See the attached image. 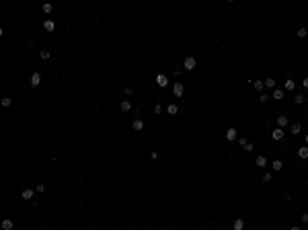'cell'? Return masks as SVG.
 I'll return each mask as SVG.
<instances>
[{"label":"cell","mask_w":308,"mask_h":230,"mask_svg":"<svg viewBox=\"0 0 308 230\" xmlns=\"http://www.w3.org/2000/svg\"><path fill=\"white\" fill-rule=\"evenodd\" d=\"M195 66H197V62H195L193 56H187V58H185V62H183V68H185V70H193Z\"/></svg>","instance_id":"cell-1"},{"label":"cell","mask_w":308,"mask_h":230,"mask_svg":"<svg viewBox=\"0 0 308 230\" xmlns=\"http://www.w3.org/2000/svg\"><path fill=\"white\" fill-rule=\"evenodd\" d=\"M236 138H238V132H236L234 127H228V129H226V140H228V142H234Z\"/></svg>","instance_id":"cell-2"},{"label":"cell","mask_w":308,"mask_h":230,"mask_svg":"<svg viewBox=\"0 0 308 230\" xmlns=\"http://www.w3.org/2000/svg\"><path fill=\"white\" fill-rule=\"evenodd\" d=\"M156 84H158L160 88H164V86H167V84H169V78H167V74H158V76H156Z\"/></svg>","instance_id":"cell-3"},{"label":"cell","mask_w":308,"mask_h":230,"mask_svg":"<svg viewBox=\"0 0 308 230\" xmlns=\"http://www.w3.org/2000/svg\"><path fill=\"white\" fill-rule=\"evenodd\" d=\"M271 138H273V140H275V142H279V140H283V129H281V127H277V129H273V132H271Z\"/></svg>","instance_id":"cell-4"},{"label":"cell","mask_w":308,"mask_h":230,"mask_svg":"<svg viewBox=\"0 0 308 230\" xmlns=\"http://www.w3.org/2000/svg\"><path fill=\"white\" fill-rule=\"evenodd\" d=\"M183 90H185V88H183V84H181V82H177V84L173 86V95H175V97H181V95H183Z\"/></svg>","instance_id":"cell-5"},{"label":"cell","mask_w":308,"mask_h":230,"mask_svg":"<svg viewBox=\"0 0 308 230\" xmlns=\"http://www.w3.org/2000/svg\"><path fill=\"white\" fill-rule=\"evenodd\" d=\"M33 195H35V189H25V191L21 193V197H23V199H27V201H29V199H33Z\"/></svg>","instance_id":"cell-6"},{"label":"cell","mask_w":308,"mask_h":230,"mask_svg":"<svg viewBox=\"0 0 308 230\" xmlns=\"http://www.w3.org/2000/svg\"><path fill=\"white\" fill-rule=\"evenodd\" d=\"M39 84H41V74L35 72V74L31 76V86H39Z\"/></svg>","instance_id":"cell-7"},{"label":"cell","mask_w":308,"mask_h":230,"mask_svg":"<svg viewBox=\"0 0 308 230\" xmlns=\"http://www.w3.org/2000/svg\"><path fill=\"white\" fill-rule=\"evenodd\" d=\"M232 228H234V230H243V228H245L243 218H236V220H234V224H232Z\"/></svg>","instance_id":"cell-8"},{"label":"cell","mask_w":308,"mask_h":230,"mask_svg":"<svg viewBox=\"0 0 308 230\" xmlns=\"http://www.w3.org/2000/svg\"><path fill=\"white\" fill-rule=\"evenodd\" d=\"M43 27H45V31H54V29H56V23L47 19V21H43Z\"/></svg>","instance_id":"cell-9"},{"label":"cell","mask_w":308,"mask_h":230,"mask_svg":"<svg viewBox=\"0 0 308 230\" xmlns=\"http://www.w3.org/2000/svg\"><path fill=\"white\" fill-rule=\"evenodd\" d=\"M255 165H257L259 169H263V167L267 165V158H265V156H257V160H255Z\"/></svg>","instance_id":"cell-10"},{"label":"cell","mask_w":308,"mask_h":230,"mask_svg":"<svg viewBox=\"0 0 308 230\" xmlns=\"http://www.w3.org/2000/svg\"><path fill=\"white\" fill-rule=\"evenodd\" d=\"M132 125H134V129H136V132H142V129H144V121H142V119H134V123H132Z\"/></svg>","instance_id":"cell-11"},{"label":"cell","mask_w":308,"mask_h":230,"mask_svg":"<svg viewBox=\"0 0 308 230\" xmlns=\"http://www.w3.org/2000/svg\"><path fill=\"white\" fill-rule=\"evenodd\" d=\"M283 86H286V90H294L296 88V82L292 80V78H288L286 82H283Z\"/></svg>","instance_id":"cell-12"},{"label":"cell","mask_w":308,"mask_h":230,"mask_svg":"<svg viewBox=\"0 0 308 230\" xmlns=\"http://www.w3.org/2000/svg\"><path fill=\"white\" fill-rule=\"evenodd\" d=\"M298 156H300L302 160H306V158H308V146H304V148H300V150H298Z\"/></svg>","instance_id":"cell-13"},{"label":"cell","mask_w":308,"mask_h":230,"mask_svg":"<svg viewBox=\"0 0 308 230\" xmlns=\"http://www.w3.org/2000/svg\"><path fill=\"white\" fill-rule=\"evenodd\" d=\"M273 99H275V101L283 99V90H281V88H273Z\"/></svg>","instance_id":"cell-14"},{"label":"cell","mask_w":308,"mask_h":230,"mask_svg":"<svg viewBox=\"0 0 308 230\" xmlns=\"http://www.w3.org/2000/svg\"><path fill=\"white\" fill-rule=\"evenodd\" d=\"M288 123V117H286V115H279V117H277V125L283 129V125H286Z\"/></svg>","instance_id":"cell-15"},{"label":"cell","mask_w":308,"mask_h":230,"mask_svg":"<svg viewBox=\"0 0 308 230\" xmlns=\"http://www.w3.org/2000/svg\"><path fill=\"white\" fill-rule=\"evenodd\" d=\"M167 111H169V113H171V115H177V113H179V107H177V105H175V103H171V105H169V107H167Z\"/></svg>","instance_id":"cell-16"},{"label":"cell","mask_w":308,"mask_h":230,"mask_svg":"<svg viewBox=\"0 0 308 230\" xmlns=\"http://www.w3.org/2000/svg\"><path fill=\"white\" fill-rule=\"evenodd\" d=\"M253 86H255L257 90H263V88H265V80H255Z\"/></svg>","instance_id":"cell-17"},{"label":"cell","mask_w":308,"mask_h":230,"mask_svg":"<svg viewBox=\"0 0 308 230\" xmlns=\"http://www.w3.org/2000/svg\"><path fill=\"white\" fill-rule=\"evenodd\" d=\"M271 167H273V171H281V169H283V163H281V160H273Z\"/></svg>","instance_id":"cell-18"},{"label":"cell","mask_w":308,"mask_h":230,"mask_svg":"<svg viewBox=\"0 0 308 230\" xmlns=\"http://www.w3.org/2000/svg\"><path fill=\"white\" fill-rule=\"evenodd\" d=\"M2 228H4V230H12V220H8V218L2 220Z\"/></svg>","instance_id":"cell-19"},{"label":"cell","mask_w":308,"mask_h":230,"mask_svg":"<svg viewBox=\"0 0 308 230\" xmlns=\"http://www.w3.org/2000/svg\"><path fill=\"white\" fill-rule=\"evenodd\" d=\"M121 111H132V103L130 101H121Z\"/></svg>","instance_id":"cell-20"},{"label":"cell","mask_w":308,"mask_h":230,"mask_svg":"<svg viewBox=\"0 0 308 230\" xmlns=\"http://www.w3.org/2000/svg\"><path fill=\"white\" fill-rule=\"evenodd\" d=\"M296 35H298V37H306V35H308V31H306V27H300Z\"/></svg>","instance_id":"cell-21"},{"label":"cell","mask_w":308,"mask_h":230,"mask_svg":"<svg viewBox=\"0 0 308 230\" xmlns=\"http://www.w3.org/2000/svg\"><path fill=\"white\" fill-rule=\"evenodd\" d=\"M39 56H41V60H47V58H50V50H41Z\"/></svg>","instance_id":"cell-22"},{"label":"cell","mask_w":308,"mask_h":230,"mask_svg":"<svg viewBox=\"0 0 308 230\" xmlns=\"http://www.w3.org/2000/svg\"><path fill=\"white\" fill-rule=\"evenodd\" d=\"M265 86H269V88H275V80H273V78H267V80H265Z\"/></svg>","instance_id":"cell-23"},{"label":"cell","mask_w":308,"mask_h":230,"mask_svg":"<svg viewBox=\"0 0 308 230\" xmlns=\"http://www.w3.org/2000/svg\"><path fill=\"white\" fill-rule=\"evenodd\" d=\"M41 8H43V12H45V14H47V12H52V4H50V2H45Z\"/></svg>","instance_id":"cell-24"},{"label":"cell","mask_w":308,"mask_h":230,"mask_svg":"<svg viewBox=\"0 0 308 230\" xmlns=\"http://www.w3.org/2000/svg\"><path fill=\"white\" fill-rule=\"evenodd\" d=\"M294 101H296V105H302V103H304V97H302V95H296Z\"/></svg>","instance_id":"cell-25"},{"label":"cell","mask_w":308,"mask_h":230,"mask_svg":"<svg viewBox=\"0 0 308 230\" xmlns=\"http://www.w3.org/2000/svg\"><path fill=\"white\" fill-rule=\"evenodd\" d=\"M300 129H302L300 123H294V125H292V134H300Z\"/></svg>","instance_id":"cell-26"},{"label":"cell","mask_w":308,"mask_h":230,"mask_svg":"<svg viewBox=\"0 0 308 230\" xmlns=\"http://www.w3.org/2000/svg\"><path fill=\"white\" fill-rule=\"evenodd\" d=\"M35 191H37V193H43V191H45V185H43V183H39V185L35 187Z\"/></svg>","instance_id":"cell-27"},{"label":"cell","mask_w":308,"mask_h":230,"mask_svg":"<svg viewBox=\"0 0 308 230\" xmlns=\"http://www.w3.org/2000/svg\"><path fill=\"white\" fill-rule=\"evenodd\" d=\"M10 103H12V101H10L8 97H4V99H2V107H10Z\"/></svg>","instance_id":"cell-28"},{"label":"cell","mask_w":308,"mask_h":230,"mask_svg":"<svg viewBox=\"0 0 308 230\" xmlns=\"http://www.w3.org/2000/svg\"><path fill=\"white\" fill-rule=\"evenodd\" d=\"M245 150H247V152H253V150H255V146H253V144H251V142H249V144H247V146H245Z\"/></svg>","instance_id":"cell-29"},{"label":"cell","mask_w":308,"mask_h":230,"mask_svg":"<svg viewBox=\"0 0 308 230\" xmlns=\"http://www.w3.org/2000/svg\"><path fill=\"white\" fill-rule=\"evenodd\" d=\"M263 181L269 183V181H271V173H265V175H263Z\"/></svg>","instance_id":"cell-30"},{"label":"cell","mask_w":308,"mask_h":230,"mask_svg":"<svg viewBox=\"0 0 308 230\" xmlns=\"http://www.w3.org/2000/svg\"><path fill=\"white\" fill-rule=\"evenodd\" d=\"M267 99H269L267 95H261V97H259V101H261V103H267Z\"/></svg>","instance_id":"cell-31"},{"label":"cell","mask_w":308,"mask_h":230,"mask_svg":"<svg viewBox=\"0 0 308 230\" xmlns=\"http://www.w3.org/2000/svg\"><path fill=\"white\" fill-rule=\"evenodd\" d=\"M302 86H304V88H308V76H306V78L302 80Z\"/></svg>","instance_id":"cell-32"},{"label":"cell","mask_w":308,"mask_h":230,"mask_svg":"<svg viewBox=\"0 0 308 230\" xmlns=\"http://www.w3.org/2000/svg\"><path fill=\"white\" fill-rule=\"evenodd\" d=\"M302 222H306V224H308V214H302Z\"/></svg>","instance_id":"cell-33"},{"label":"cell","mask_w":308,"mask_h":230,"mask_svg":"<svg viewBox=\"0 0 308 230\" xmlns=\"http://www.w3.org/2000/svg\"><path fill=\"white\" fill-rule=\"evenodd\" d=\"M290 230H300V228H298V226H292V228H290Z\"/></svg>","instance_id":"cell-34"},{"label":"cell","mask_w":308,"mask_h":230,"mask_svg":"<svg viewBox=\"0 0 308 230\" xmlns=\"http://www.w3.org/2000/svg\"><path fill=\"white\" fill-rule=\"evenodd\" d=\"M304 140H306V146H308V134H306V138H304Z\"/></svg>","instance_id":"cell-35"}]
</instances>
